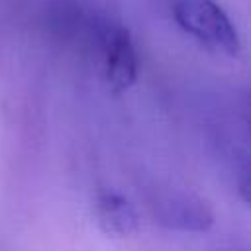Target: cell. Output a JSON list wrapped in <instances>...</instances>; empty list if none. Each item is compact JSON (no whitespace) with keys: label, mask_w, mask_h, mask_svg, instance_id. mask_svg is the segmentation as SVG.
<instances>
[{"label":"cell","mask_w":251,"mask_h":251,"mask_svg":"<svg viewBox=\"0 0 251 251\" xmlns=\"http://www.w3.org/2000/svg\"><path fill=\"white\" fill-rule=\"evenodd\" d=\"M161 224L182 231H208L214 224V216L206 202L192 194H173L159 208Z\"/></svg>","instance_id":"3957f363"},{"label":"cell","mask_w":251,"mask_h":251,"mask_svg":"<svg viewBox=\"0 0 251 251\" xmlns=\"http://www.w3.org/2000/svg\"><path fill=\"white\" fill-rule=\"evenodd\" d=\"M102 61L104 78L112 92L120 94L135 84L139 59L127 27L120 24L106 25L102 31Z\"/></svg>","instance_id":"7a4b0ae2"},{"label":"cell","mask_w":251,"mask_h":251,"mask_svg":"<svg viewBox=\"0 0 251 251\" xmlns=\"http://www.w3.org/2000/svg\"><path fill=\"white\" fill-rule=\"evenodd\" d=\"M98 227L112 237H127L139 229V218L127 198L116 192H106L94 208Z\"/></svg>","instance_id":"277c9868"},{"label":"cell","mask_w":251,"mask_h":251,"mask_svg":"<svg viewBox=\"0 0 251 251\" xmlns=\"http://www.w3.org/2000/svg\"><path fill=\"white\" fill-rule=\"evenodd\" d=\"M171 10L178 27L206 49L226 57L239 55V33L216 0H173Z\"/></svg>","instance_id":"6da1fadb"}]
</instances>
